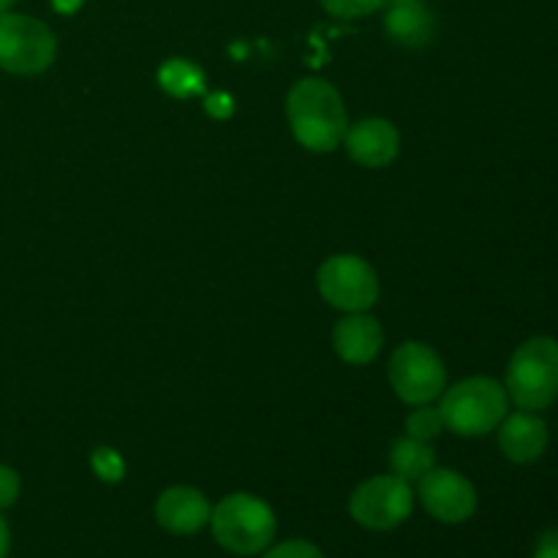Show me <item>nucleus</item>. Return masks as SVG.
I'll return each mask as SVG.
<instances>
[{"mask_svg":"<svg viewBox=\"0 0 558 558\" xmlns=\"http://www.w3.org/2000/svg\"><path fill=\"white\" fill-rule=\"evenodd\" d=\"M319 292L332 308L343 314L368 311L379 300V278L365 259L354 254H336L319 267Z\"/></svg>","mask_w":558,"mask_h":558,"instance_id":"obj_8","label":"nucleus"},{"mask_svg":"<svg viewBox=\"0 0 558 558\" xmlns=\"http://www.w3.org/2000/svg\"><path fill=\"white\" fill-rule=\"evenodd\" d=\"M213 507L202 490L189 488V485H174L167 488L156 501V518L169 534L189 537V534L202 532L210 523Z\"/></svg>","mask_w":558,"mask_h":558,"instance_id":"obj_11","label":"nucleus"},{"mask_svg":"<svg viewBox=\"0 0 558 558\" xmlns=\"http://www.w3.org/2000/svg\"><path fill=\"white\" fill-rule=\"evenodd\" d=\"M420 501L425 512L441 523H463L477 510V490L452 469H430L420 477Z\"/></svg>","mask_w":558,"mask_h":558,"instance_id":"obj_9","label":"nucleus"},{"mask_svg":"<svg viewBox=\"0 0 558 558\" xmlns=\"http://www.w3.org/2000/svg\"><path fill=\"white\" fill-rule=\"evenodd\" d=\"M343 145H347V153L360 167L381 169L396 161L401 136H398V129L390 120L365 118L360 123L349 125L347 136H343Z\"/></svg>","mask_w":558,"mask_h":558,"instance_id":"obj_10","label":"nucleus"},{"mask_svg":"<svg viewBox=\"0 0 558 558\" xmlns=\"http://www.w3.org/2000/svg\"><path fill=\"white\" fill-rule=\"evenodd\" d=\"M507 398L518 409L543 412L558 398V341L550 336L529 338L512 352L505 381Z\"/></svg>","mask_w":558,"mask_h":558,"instance_id":"obj_3","label":"nucleus"},{"mask_svg":"<svg viewBox=\"0 0 558 558\" xmlns=\"http://www.w3.org/2000/svg\"><path fill=\"white\" fill-rule=\"evenodd\" d=\"M20 474L11 466H3V463H0V510H9V507L20 499Z\"/></svg>","mask_w":558,"mask_h":558,"instance_id":"obj_21","label":"nucleus"},{"mask_svg":"<svg viewBox=\"0 0 558 558\" xmlns=\"http://www.w3.org/2000/svg\"><path fill=\"white\" fill-rule=\"evenodd\" d=\"M158 80H161L163 90L178 98H189L205 90V74H202L199 65H194L185 58L167 60L161 71H158Z\"/></svg>","mask_w":558,"mask_h":558,"instance_id":"obj_16","label":"nucleus"},{"mask_svg":"<svg viewBox=\"0 0 558 558\" xmlns=\"http://www.w3.org/2000/svg\"><path fill=\"white\" fill-rule=\"evenodd\" d=\"M287 114L292 134L305 150L330 153L343 142L349 129L343 98L330 82L300 80L287 96Z\"/></svg>","mask_w":558,"mask_h":558,"instance_id":"obj_1","label":"nucleus"},{"mask_svg":"<svg viewBox=\"0 0 558 558\" xmlns=\"http://www.w3.org/2000/svg\"><path fill=\"white\" fill-rule=\"evenodd\" d=\"M232 101L223 93H216V96L207 98V112L216 114V118H227V114H232Z\"/></svg>","mask_w":558,"mask_h":558,"instance_id":"obj_23","label":"nucleus"},{"mask_svg":"<svg viewBox=\"0 0 558 558\" xmlns=\"http://www.w3.org/2000/svg\"><path fill=\"white\" fill-rule=\"evenodd\" d=\"M327 14L341 16V20H357V16L374 14L381 5H387V0H322Z\"/></svg>","mask_w":558,"mask_h":558,"instance_id":"obj_18","label":"nucleus"},{"mask_svg":"<svg viewBox=\"0 0 558 558\" xmlns=\"http://www.w3.org/2000/svg\"><path fill=\"white\" fill-rule=\"evenodd\" d=\"M445 430V417H441L439 407L430 403H420L412 414L407 417V436L420 441H430Z\"/></svg>","mask_w":558,"mask_h":558,"instance_id":"obj_17","label":"nucleus"},{"mask_svg":"<svg viewBox=\"0 0 558 558\" xmlns=\"http://www.w3.org/2000/svg\"><path fill=\"white\" fill-rule=\"evenodd\" d=\"M390 385L403 403H430L439 398L447 387V368L439 354L420 341H407L392 352L390 365Z\"/></svg>","mask_w":558,"mask_h":558,"instance_id":"obj_6","label":"nucleus"},{"mask_svg":"<svg viewBox=\"0 0 558 558\" xmlns=\"http://www.w3.org/2000/svg\"><path fill=\"white\" fill-rule=\"evenodd\" d=\"M16 0H0V11H11V5H14Z\"/></svg>","mask_w":558,"mask_h":558,"instance_id":"obj_26","label":"nucleus"},{"mask_svg":"<svg viewBox=\"0 0 558 558\" xmlns=\"http://www.w3.org/2000/svg\"><path fill=\"white\" fill-rule=\"evenodd\" d=\"M390 466L392 474L403 480H420L423 474H428L436 466V452L430 447V441L412 439V436H403L396 445L390 447Z\"/></svg>","mask_w":558,"mask_h":558,"instance_id":"obj_15","label":"nucleus"},{"mask_svg":"<svg viewBox=\"0 0 558 558\" xmlns=\"http://www.w3.org/2000/svg\"><path fill=\"white\" fill-rule=\"evenodd\" d=\"M412 510L414 490L409 480L398 477V474H379V477L365 480L349 499L352 518L371 532H387V529L401 526L412 515Z\"/></svg>","mask_w":558,"mask_h":558,"instance_id":"obj_7","label":"nucleus"},{"mask_svg":"<svg viewBox=\"0 0 558 558\" xmlns=\"http://www.w3.org/2000/svg\"><path fill=\"white\" fill-rule=\"evenodd\" d=\"M499 447L512 463H534L548 447V425L537 412L507 414L499 423Z\"/></svg>","mask_w":558,"mask_h":558,"instance_id":"obj_13","label":"nucleus"},{"mask_svg":"<svg viewBox=\"0 0 558 558\" xmlns=\"http://www.w3.org/2000/svg\"><path fill=\"white\" fill-rule=\"evenodd\" d=\"M385 14V33L401 47L417 49L434 41L436 14L423 0H390Z\"/></svg>","mask_w":558,"mask_h":558,"instance_id":"obj_14","label":"nucleus"},{"mask_svg":"<svg viewBox=\"0 0 558 558\" xmlns=\"http://www.w3.org/2000/svg\"><path fill=\"white\" fill-rule=\"evenodd\" d=\"M262 558H325L322 550L314 543H305V539H287V543H278L272 548L265 550Z\"/></svg>","mask_w":558,"mask_h":558,"instance_id":"obj_20","label":"nucleus"},{"mask_svg":"<svg viewBox=\"0 0 558 558\" xmlns=\"http://www.w3.org/2000/svg\"><path fill=\"white\" fill-rule=\"evenodd\" d=\"M534 558H558V529H550L537 539Z\"/></svg>","mask_w":558,"mask_h":558,"instance_id":"obj_22","label":"nucleus"},{"mask_svg":"<svg viewBox=\"0 0 558 558\" xmlns=\"http://www.w3.org/2000/svg\"><path fill=\"white\" fill-rule=\"evenodd\" d=\"M381 343H385V330H381L379 319L365 311L343 316L332 330V347H336L338 357L349 365L374 363L376 354L381 352Z\"/></svg>","mask_w":558,"mask_h":558,"instance_id":"obj_12","label":"nucleus"},{"mask_svg":"<svg viewBox=\"0 0 558 558\" xmlns=\"http://www.w3.org/2000/svg\"><path fill=\"white\" fill-rule=\"evenodd\" d=\"M9 526H5L3 515H0V558H9Z\"/></svg>","mask_w":558,"mask_h":558,"instance_id":"obj_25","label":"nucleus"},{"mask_svg":"<svg viewBox=\"0 0 558 558\" xmlns=\"http://www.w3.org/2000/svg\"><path fill=\"white\" fill-rule=\"evenodd\" d=\"M82 3H85V0H52V9L58 11V14H74V11L82 9Z\"/></svg>","mask_w":558,"mask_h":558,"instance_id":"obj_24","label":"nucleus"},{"mask_svg":"<svg viewBox=\"0 0 558 558\" xmlns=\"http://www.w3.org/2000/svg\"><path fill=\"white\" fill-rule=\"evenodd\" d=\"M90 463L104 483H118V480H123L125 463H123V458L112 450V447H98V450L93 452Z\"/></svg>","mask_w":558,"mask_h":558,"instance_id":"obj_19","label":"nucleus"},{"mask_svg":"<svg viewBox=\"0 0 558 558\" xmlns=\"http://www.w3.org/2000/svg\"><path fill=\"white\" fill-rule=\"evenodd\" d=\"M58 54V38L41 20L0 11V69L33 76L47 71Z\"/></svg>","mask_w":558,"mask_h":558,"instance_id":"obj_5","label":"nucleus"},{"mask_svg":"<svg viewBox=\"0 0 558 558\" xmlns=\"http://www.w3.org/2000/svg\"><path fill=\"white\" fill-rule=\"evenodd\" d=\"M207 526L223 550L234 556H256L272 545L278 521L267 501L251 494H232L213 507Z\"/></svg>","mask_w":558,"mask_h":558,"instance_id":"obj_2","label":"nucleus"},{"mask_svg":"<svg viewBox=\"0 0 558 558\" xmlns=\"http://www.w3.org/2000/svg\"><path fill=\"white\" fill-rule=\"evenodd\" d=\"M507 398L505 385H499L490 376H472L450 390L441 392V417L445 428L458 436H485L499 428L501 420L507 417Z\"/></svg>","mask_w":558,"mask_h":558,"instance_id":"obj_4","label":"nucleus"}]
</instances>
